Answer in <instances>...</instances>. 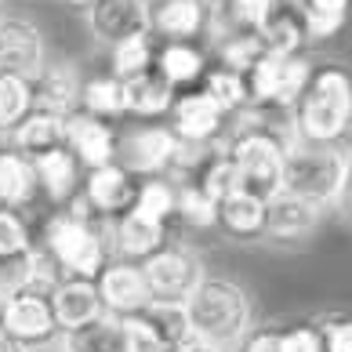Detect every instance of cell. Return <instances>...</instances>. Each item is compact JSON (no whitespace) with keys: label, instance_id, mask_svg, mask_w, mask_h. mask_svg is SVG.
I'll use <instances>...</instances> for the list:
<instances>
[{"label":"cell","instance_id":"obj_38","mask_svg":"<svg viewBox=\"0 0 352 352\" xmlns=\"http://www.w3.org/2000/svg\"><path fill=\"white\" fill-rule=\"evenodd\" d=\"M323 338V352H352V312H320L312 316Z\"/></svg>","mask_w":352,"mask_h":352},{"label":"cell","instance_id":"obj_1","mask_svg":"<svg viewBox=\"0 0 352 352\" xmlns=\"http://www.w3.org/2000/svg\"><path fill=\"white\" fill-rule=\"evenodd\" d=\"M294 138L309 146H345L352 138V69L345 62H312L294 109Z\"/></svg>","mask_w":352,"mask_h":352},{"label":"cell","instance_id":"obj_9","mask_svg":"<svg viewBox=\"0 0 352 352\" xmlns=\"http://www.w3.org/2000/svg\"><path fill=\"white\" fill-rule=\"evenodd\" d=\"M47 66V41L33 19L0 15V76L33 80Z\"/></svg>","mask_w":352,"mask_h":352},{"label":"cell","instance_id":"obj_6","mask_svg":"<svg viewBox=\"0 0 352 352\" xmlns=\"http://www.w3.org/2000/svg\"><path fill=\"white\" fill-rule=\"evenodd\" d=\"M0 334L11 338L25 352L55 345L58 342V323L55 309H51V294L36 291V287H19L0 298Z\"/></svg>","mask_w":352,"mask_h":352},{"label":"cell","instance_id":"obj_42","mask_svg":"<svg viewBox=\"0 0 352 352\" xmlns=\"http://www.w3.org/2000/svg\"><path fill=\"white\" fill-rule=\"evenodd\" d=\"M342 149H345V171H342V189H338L334 207H338V214H342L345 226H352V138Z\"/></svg>","mask_w":352,"mask_h":352},{"label":"cell","instance_id":"obj_14","mask_svg":"<svg viewBox=\"0 0 352 352\" xmlns=\"http://www.w3.org/2000/svg\"><path fill=\"white\" fill-rule=\"evenodd\" d=\"M33 251H36V243H33L25 214L0 207V298L25 287L30 265H33Z\"/></svg>","mask_w":352,"mask_h":352},{"label":"cell","instance_id":"obj_27","mask_svg":"<svg viewBox=\"0 0 352 352\" xmlns=\"http://www.w3.org/2000/svg\"><path fill=\"white\" fill-rule=\"evenodd\" d=\"M258 36L265 41V51H272V55H302L309 47L305 25H302L294 0H276L272 11L265 15V22L258 25Z\"/></svg>","mask_w":352,"mask_h":352},{"label":"cell","instance_id":"obj_33","mask_svg":"<svg viewBox=\"0 0 352 352\" xmlns=\"http://www.w3.org/2000/svg\"><path fill=\"white\" fill-rule=\"evenodd\" d=\"M66 352H120V316H98L87 327H76L58 338Z\"/></svg>","mask_w":352,"mask_h":352},{"label":"cell","instance_id":"obj_44","mask_svg":"<svg viewBox=\"0 0 352 352\" xmlns=\"http://www.w3.org/2000/svg\"><path fill=\"white\" fill-rule=\"evenodd\" d=\"M0 352H25V349H22V345H15L11 338H4V334H0Z\"/></svg>","mask_w":352,"mask_h":352},{"label":"cell","instance_id":"obj_15","mask_svg":"<svg viewBox=\"0 0 352 352\" xmlns=\"http://www.w3.org/2000/svg\"><path fill=\"white\" fill-rule=\"evenodd\" d=\"M116 142H120L116 124L87 116L80 109L66 116V149L76 156V164H80L84 171L116 164Z\"/></svg>","mask_w":352,"mask_h":352},{"label":"cell","instance_id":"obj_37","mask_svg":"<svg viewBox=\"0 0 352 352\" xmlns=\"http://www.w3.org/2000/svg\"><path fill=\"white\" fill-rule=\"evenodd\" d=\"M33 109L30 80L19 76H0V138H8L22 124V116Z\"/></svg>","mask_w":352,"mask_h":352},{"label":"cell","instance_id":"obj_41","mask_svg":"<svg viewBox=\"0 0 352 352\" xmlns=\"http://www.w3.org/2000/svg\"><path fill=\"white\" fill-rule=\"evenodd\" d=\"M236 352H283V345H280V323H262V327H251Z\"/></svg>","mask_w":352,"mask_h":352},{"label":"cell","instance_id":"obj_21","mask_svg":"<svg viewBox=\"0 0 352 352\" xmlns=\"http://www.w3.org/2000/svg\"><path fill=\"white\" fill-rule=\"evenodd\" d=\"M149 33L197 44L207 33V0H156L149 4Z\"/></svg>","mask_w":352,"mask_h":352},{"label":"cell","instance_id":"obj_40","mask_svg":"<svg viewBox=\"0 0 352 352\" xmlns=\"http://www.w3.org/2000/svg\"><path fill=\"white\" fill-rule=\"evenodd\" d=\"M120 352H167V349L138 316H124L120 320Z\"/></svg>","mask_w":352,"mask_h":352},{"label":"cell","instance_id":"obj_17","mask_svg":"<svg viewBox=\"0 0 352 352\" xmlns=\"http://www.w3.org/2000/svg\"><path fill=\"white\" fill-rule=\"evenodd\" d=\"M106 236H109V254L113 258H124V262H146L153 258L160 247L167 243V226L153 221L146 214H138L135 207L120 218L106 221Z\"/></svg>","mask_w":352,"mask_h":352},{"label":"cell","instance_id":"obj_45","mask_svg":"<svg viewBox=\"0 0 352 352\" xmlns=\"http://www.w3.org/2000/svg\"><path fill=\"white\" fill-rule=\"evenodd\" d=\"M33 352H66L62 345H44V349H33Z\"/></svg>","mask_w":352,"mask_h":352},{"label":"cell","instance_id":"obj_31","mask_svg":"<svg viewBox=\"0 0 352 352\" xmlns=\"http://www.w3.org/2000/svg\"><path fill=\"white\" fill-rule=\"evenodd\" d=\"M262 55H269V51H265V41L258 36V30H232V33L214 41L218 66H226L232 73H243V76L254 69V62Z\"/></svg>","mask_w":352,"mask_h":352},{"label":"cell","instance_id":"obj_36","mask_svg":"<svg viewBox=\"0 0 352 352\" xmlns=\"http://www.w3.org/2000/svg\"><path fill=\"white\" fill-rule=\"evenodd\" d=\"M175 221L186 229H214V200L197 186V182L182 178L178 182V204H175Z\"/></svg>","mask_w":352,"mask_h":352},{"label":"cell","instance_id":"obj_8","mask_svg":"<svg viewBox=\"0 0 352 352\" xmlns=\"http://www.w3.org/2000/svg\"><path fill=\"white\" fill-rule=\"evenodd\" d=\"M142 276H146L153 302H186L192 287L204 280V258L189 243L167 240L153 258L142 262Z\"/></svg>","mask_w":352,"mask_h":352},{"label":"cell","instance_id":"obj_35","mask_svg":"<svg viewBox=\"0 0 352 352\" xmlns=\"http://www.w3.org/2000/svg\"><path fill=\"white\" fill-rule=\"evenodd\" d=\"M153 58H156L153 33L127 36V41H120V44L109 47V73L116 76V80H131V76L153 69Z\"/></svg>","mask_w":352,"mask_h":352},{"label":"cell","instance_id":"obj_20","mask_svg":"<svg viewBox=\"0 0 352 352\" xmlns=\"http://www.w3.org/2000/svg\"><path fill=\"white\" fill-rule=\"evenodd\" d=\"M33 167H36V186H41V200H47L51 207H66L76 192H80V182H84V167L76 164V156L58 146L51 153L33 156Z\"/></svg>","mask_w":352,"mask_h":352},{"label":"cell","instance_id":"obj_29","mask_svg":"<svg viewBox=\"0 0 352 352\" xmlns=\"http://www.w3.org/2000/svg\"><path fill=\"white\" fill-rule=\"evenodd\" d=\"M76 109L87 113V116H98V120L116 124L120 116H127V109H124V80H116L113 73H98V76L80 80V106Z\"/></svg>","mask_w":352,"mask_h":352},{"label":"cell","instance_id":"obj_23","mask_svg":"<svg viewBox=\"0 0 352 352\" xmlns=\"http://www.w3.org/2000/svg\"><path fill=\"white\" fill-rule=\"evenodd\" d=\"M51 309H55L58 334H69L76 327H87L91 320L106 316L95 280H58V287L51 291Z\"/></svg>","mask_w":352,"mask_h":352},{"label":"cell","instance_id":"obj_7","mask_svg":"<svg viewBox=\"0 0 352 352\" xmlns=\"http://www.w3.org/2000/svg\"><path fill=\"white\" fill-rule=\"evenodd\" d=\"M309 73H312V58H305V55H272L269 51V55L258 58L254 69L243 76L247 95H251L247 106L291 113L298 95L305 91Z\"/></svg>","mask_w":352,"mask_h":352},{"label":"cell","instance_id":"obj_43","mask_svg":"<svg viewBox=\"0 0 352 352\" xmlns=\"http://www.w3.org/2000/svg\"><path fill=\"white\" fill-rule=\"evenodd\" d=\"M175 352H226V349H218V345H211V342H204V338H197V334H192L189 342H182Z\"/></svg>","mask_w":352,"mask_h":352},{"label":"cell","instance_id":"obj_2","mask_svg":"<svg viewBox=\"0 0 352 352\" xmlns=\"http://www.w3.org/2000/svg\"><path fill=\"white\" fill-rule=\"evenodd\" d=\"M36 247L55 262L62 280H95L102 265L113 258L106 221H98L91 214V207L80 200V192L44 221V232Z\"/></svg>","mask_w":352,"mask_h":352},{"label":"cell","instance_id":"obj_12","mask_svg":"<svg viewBox=\"0 0 352 352\" xmlns=\"http://www.w3.org/2000/svg\"><path fill=\"white\" fill-rule=\"evenodd\" d=\"M135 192H138V178H131L120 164L84 171V182H80V200L91 207V214L98 221H113L127 214L135 207Z\"/></svg>","mask_w":352,"mask_h":352},{"label":"cell","instance_id":"obj_5","mask_svg":"<svg viewBox=\"0 0 352 352\" xmlns=\"http://www.w3.org/2000/svg\"><path fill=\"white\" fill-rule=\"evenodd\" d=\"M342 171H345V149L342 146H309L294 142L287 146L283 156V182L280 192L298 197L312 207H334L338 189H342Z\"/></svg>","mask_w":352,"mask_h":352},{"label":"cell","instance_id":"obj_30","mask_svg":"<svg viewBox=\"0 0 352 352\" xmlns=\"http://www.w3.org/2000/svg\"><path fill=\"white\" fill-rule=\"evenodd\" d=\"M138 320L160 338L167 352H175L182 342L192 338V327H189V312H186V302H149L146 309L138 312Z\"/></svg>","mask_w":352,"mask_h":352},{"label":"cell","instance_id":"obj_26","mask_svg":"<svg viewBox=\"0 0 352 352\" xmlns=\"http://www.w3.org/2000/svg\"><path fill=\"white\" fill-rule=\"evenodd\" d=\"M8 146L33 156L51 153L58 146H66V116H55V113H41V109H30L22 116V124L8 135Z\"/></svg>","mask_w":352,"mask_h":352},{"label":"cell","instance_id":"obj_47","mask_svg":"<svg viewBox=\"0 0 352 352\" xmlns=\"http://www.w3.org/2000/svg\"><path fill=\"white\" fill-rule=\"evenodd\" d=\"M146 4H156V0H146Z\"/></svg>","mask_w":352,"mask_h":352},{"label":"cell","instance_id":"obj_34","mask_svg":"<svg viewBox=\"0 0 352 352\" xmlns=\"http://www.w3.org/2000/svg\"><path fill=\"white\" fill-rule=\"evenodd\" d=\"M175 204H178V182L175 178H138V192H135L138 214L160 221V226H171Z\"/></svg>","mask_w":352,"mask_h":352},{"label":"cell","instance_id":"obj_22","mask_svg":"<svg viewBox=\"0 0 352 352\" xmlns=\"http://www.w3.org/2000/svg\"><path fill=\"white\" fill-rule=\"evenodd\" d=\"M36 200H41V186H36L33 160L4 142L0 146V207L25 214Z\"/></svg>","mask_w":352,"mask_h":352},{"label":"cell","instance_id":"obj_19","mask_svg":"<svg viewBox=\"0 0 352 352\" xmlns=\"http://www.w3.org/2000/svg\"><path fill=\"white\" fill-rule=\"evenodd\" d=\"M30 95H33V109L69 116L80 106V73L69 62H47L30 80Z\"/></svg>","mask_w":352,"mask_h":352},{"label":"cell","instance_id":"obj_11","mask_svg":"<svg viewBox=\"0 0 352 352\" xmlns=\"http://www.w3.org/2000/svg\"><path fill=\"white\" fill-rule=\"evenodd\" d=\"M95 291L102 298V309L109 316H138L142 309L153 302L146 276H142L138 262H124V258H109L102 272L95 276Z\"/></svg>","mask_w":352,"mask_h":352},{"label":"cell","instance_id":"obj_24","mask_svg":"<svg viewBox=\"0 0 352 352\" xmlns=\"http://www.w3.org/2000/svg\"><path fill=\"white\" fill-rule=\"evenodd\" d=\"M153 69L175 91H189V87H197L207 73V51L200 44H189V41H164L156 47Z\"/></svg>","mask_w":352,"mask_h":352},{"label":"cell","instance_id":"obj_46","mask_svg":"<svg viewBox=\"0 0 352 352\" xmlns=\"http://www.w3.org/2000/svg\"><path fill=\"white\" fill-rule=\"evenodd\" d=\"M66 4H73V8H87V4H95V0H66Z\"/></svg>","mask_w":352,"mask_h":352},{"label":"cell","instance_id":"obj_13","mask_svg":"<svg viewBox=\"0 0 352 352\" xmlns=\"http://www.w3.org/2000/svg\"><path fill=\"white\" fill-rule=\"evenodd\" d=\"M87 33L98 44H120L127 36L149 33V4L146 0H95L84 8Z\"/></svg>","mask_w":352,"mask_h":352},{"label":"cell","instance_id":"obj_3","mask_svg":"<svg viewBox=\"0 0 352 352\" xmlns=\"http://www.w3.org/2000/svg\"><path fill=\"white\" fill-rule=\"evenodd\" d=\"M186 312L192 334L226 352L240 349L247 331L254 327V305L247 291L236 280L211 276V272H204V280L192 287V294L186 298Z\"/></svg>","mask_w":352,"mask_h":352},{"label":"cell","instance_id":"obj_16","mask_svg":"<svg viewBox=\"0 0 352 352\" xmlns=\"http://www.w3.org/2000/svg\"><path fill=\"white\" fill-rule=\"evenodd\" d=\"M320 229V207L298 197L276 192L265 207V243L272 247H305Z\"/></svg>","mask_w":352,"mask_h":352},{"label":"cell","instance_id":"obj_4","mask_svg":"<svg viewBox=\"0 0 352 352\" xmlns=\"http://www.w3.org/2000/svg\"><path fill=\"white\" fill-rule=\"evenodd\" d=\"M207 149V146H204ZM186 142H178L167 124H142L124 131L116 142V164L131 178H189L200 153Z\"/></svg>","mask_w":352,"mask_h":352},{"label":"cell","instance_id":"obj_39","mask_svg":"<svg viewBox=\"0 0 352 352\" xmlns=\"http://www.w3.org/2000/svg\"><path fill=\"white\" fill-rule=\"evenodd\" d=\"M280 345H283V352H323V338H320L316 320L280 323Z\"/></svg>","mask_w":352,"mask_h":352},{"label":"cell","instance_id":"obj_25","mask_svg":"<svg viewBox=\"0 0 352 352\" xmlns=\"http://www.w3.org/2000/svg\"><path fill=\"white\" fill-rule=\"evenodd\" d=\"M175 98H178V91L156 69H146V73L131 76V80H124V109L135 120H160V116L171 113Z\"/></svg>","mask_w":352,"mask_h":352},{"label":"cell","instance_id":"obj_32","mask_svg":"<svg viewBox=\"0 0 352 352\" xmlns=\"http://www.w3.org/2000/svg\"><path fill=\"white\" fill-rule=\"evenodd\" d=\"M200 91H204V95H211V102H214V106L226 113V116L243 113L247 102H251L243 73H232V69H226V66H207L204 80H200Z\"/></svg>","mask_w":352,"mask_h":352},{"label":"cell","instance_id":"obj_28","mask_svg":"<svg viewBox=\"0 0 352 352\" xmlns=\"http://www.w3.org/2000/svg\"><path fill=\"white\" fill-rule=\"evenodd\" d=\"M298 15H302L305 25V41L309 44H323L338 36L349 22L352 0H294Z\"/></svg>","mask_w":352,"mask_h":352},{"label":"cell","instance_id":"obj_10","mask_svg":"<svg viewBox=\"0 0 352 352\" xmlns=\"http://www.w3.org/2000/svg\"><path fill=\"white\" fill-rule=\"evenodd\" d=\"M171 131L178 142H186L192 149H204V146H214V142L226 138V120L229 116L221 113L211 95H204L200 87H189V91H178L175 106H171Z\"/></svg>","mask_w":352,"mask_h":352},{"label":"cell","instance_id":"obj_18","mask_svg":"<svg viewBox=\"0 0 352 352\" xmlns=\"http://www.w3.org/2000/svg\"><path fill=\"white\" fill-rule=\"evenodd\" d=\"M265 207L269 200L236 189L214 204V229L236 243H258L265 236Z\"/></svg>","mask_w":352,"mask_h":352}]
</instances>
